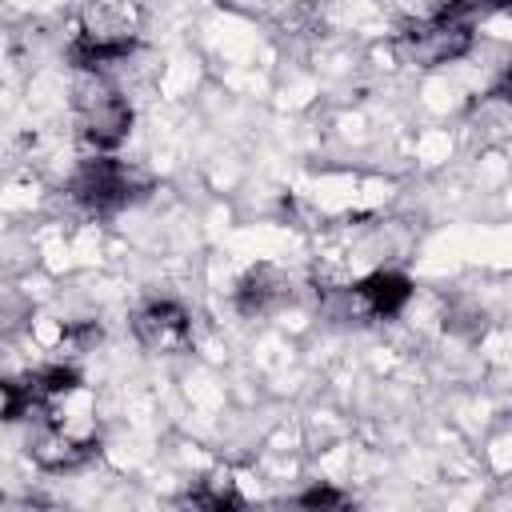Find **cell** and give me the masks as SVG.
<instances>
[{
	"instance_id": "4",
	"label": "cell",
	"mask_w": 512,
	"mask_h": 512,
	"mask_svg": "<svg viewBox=\"0 0 512 512\" xmlns=\"http://www.w3.org/2000/svg\"><path fill=\"white\" fill-rule=\"evenodd\" d=\"M64 400L40 408L36 428L28 436V456L48 468V472H64V468H80L92 452H96V428L88 416H64L60 412Z\"/></svg>"
},
{
	"instance_id": "9",
	"label": "cell",
	"mask_w": 512,
	"mask_h": 512,
	"mask_svg": "<svg viewBox=\"0 0 512 512\" xmlns=\"http://www.w3.org/2000/svg\"><path fill=\"white\" fill-rule=\"evenodd\" d=\"M188 504H196V508H240L244 504V496L232 488V480L228 476H212V480H204L196 492H188Z\"/></svg>"
},
{
	"instance_id": "6",
	"label": "cell",
	"mask_w": 512,
	"mask_h": 512,
	"mask_svg": "<svg viewBox=\"0 0 512 512\" xmlns=\"http://www.w3.org/2000/svg\"><path fill=\"white\" fill-rule=\"evenodd\" d=\"M412 300V280L400 272H372L360 284L340 292V304L332 308L336 316H368V320H392L404 312Z\"/></svg>"
},
{
	"instance_id": "3",
	"label": "cell",
	"mask_w": 512,
	"mask_h": 512,
	"mask_svg": "<svg viewBox=\"0 0 512 512\" xmlns=\"http://www.w3.org/2000/svg\"><path fill=\"white\" fill-rule=\"evenodd\" d=\"M144 192H148V180L132 164H124L116 156H104V152L80 160L72 180H68L72 204L92 212V216H112V212L128 208L132 200H140Z\"/></svg>"
},
{
	"instance_id": "11",
	"label": "cell",
	"mask_w": 512,
	"mask_h": 512,
	"mask_svg": "<svg viewBox=\"0 0 512 512\" xmlns=\"http://www.w3.org/2000/svg\"><path fill=\"white\" fill-rule=\"evenodd\" d=\"M492 96H496V100H504V104H512V64L492 80Z\"/></svg>"
},
{
	"instance_id": "7",
	"label": "cell",
	"mask_w": 512,
	"mask_h": 512,
	"mask_svg": "<svg viewBox=\"0 0 512 512\" xmlns=\"http://www.w3.org/2000/svg\"><path fill=\"white\" fill-rule=\"evenodd\" d=\"M132 332L148 352H184L192 344V316L176 300H148L132 316Z\"/></svg>"
},
{
	"instance_id": "10",
	"label": "cell",
	"mask_w": 512,
	"mask_h": 512,
	"mask_svg": "<svg viewBox=\"0 0 512 512\" xmlns=\"http://www.w3.org/2000/svg\"><path fill=\"white\" fill-rule=\"evenodd\" d=\"M296 504H304V508H340L348 500L340 492H332V488H308V492L296 496Z\"/></svg>"
},
{
	"instance_id": "8",
	"label": "cell",
	"mask_w": 512,
	"mask_h": 512,
	"mask_svg": "<svg viewBox=\"0 0 512 512\" xmlns=\"http://www.w3.org/2000/svg\"><path fill=\"white\" fill-rule=\"evenodd\" d=\"M288 300H292V280L280 268H272V264L248 268L244 280L236 284V308L244 316H268V312H276Z\"/></svg>"
},
{
	"instance_id": "5",
	"label": "cell",
	"mask_w": 512,
	"mask_h": 512,
	"mask_svg": "<svg viewBox=\"0 0 512 512\" xmlns=\"http://www.w3.org/2000/svg\"><path fill=\"white\" fill-rule=\"evenodd\" d=\"M468 48H472V24L448 16L444 8L432 12L428 20L408 24V28L396 36L400 60H404V64H416V68H440V64H448V60H460Z\"/></svg>"
},
{
	"instance_id": "2",
	"label": "cell",
	"mask_w": 512,
	"mask_h": 512,
	"mask_svg": "<svg viewBox=\"0 0 512 512\" xmlns=\"http://www.w3.org/2000/svg\"><path fill=\"white\" fill-rule=\"evenodd\" d=\"M72 108H76V128L80 140L96 152H112L128 140L132 132V104L112 88L100 72H84L72 88Z\"/></svg>"
},
{
	"instance_id": "1",
	"label": "cell",
	"mask_w": 512,
	"mask_h": 512,
	"mask_svg": "<svg viewBox=\"0 0 512 512\" xmlns=\"http://www.w3.org/2000/svg\"><path fill=\"white\" fill-rule=\"evenodd\" d=\"M140 0H88L80 32L68 40V64L80 72H104L136 48Z\"/></svg>"
}]
</instances>
